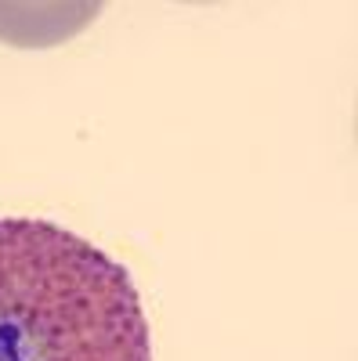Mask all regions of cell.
<instances>
[{"label": "cell", "instance_id": "2", "mask_svg": "<svg viewBox=\"0 0 358 361\" xmlns=\"http://www.w3.org/2000/svg\"><path fill=\"white\" fill-rule=\"evenodd\" d=\"M98 4H0V40L11 47H54L91 25Z\"/></svg>", "mask_w": 358, "mask_h": 361}, {"label": "cell", "instance_id": "1", "mask_svg": "<svg viewBox=\"0 0 358 361\" xmlns=\"http://www.w3.org/2000/svg\"><path fill=\"white\" fill-rule=\"evenodd\" d=\"M0 361H153L131 271L69 228L0 217Z\"/></svg>", "mask_w": 358, "mask_h": 361}]
</instances>
